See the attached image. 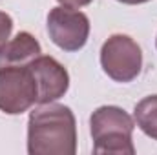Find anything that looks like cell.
Wrapping results in <instances>:
<instances>
[{
	"label": "cell",
	"mask_w": 157,
	"mask_h": 155,
	"mask_svg": "<svg viewBox=\"0 0 157 155\" xmlns=\"http://www.w3.org/2000/svg\"><path fill=\"white\" fill-rule=\"evenodd\" d=\"M77 122L73 112L64 104H40L28 120L29 155H75Z\"/></svg>",
	"instance_id": "6da1fadb"
},
{
	"label": "cell",
	"mask_w": 157,
	"mask_h": 155,
	"mask_svg": "<svg viewBox=\"0 0 157 155\" xmlns=\"http://www.w3.org/2000/svg\"><path fill=\"white\" fill-rule=\"evenodd\" d=\"M135 122L119 106H101L90 117V131L95 153L133 155L132 141Z\"/></svg>",
	"instance_id": "7a4b0ae2"
},
{
	"label": "cell",
	"mask_w": 157,
	"mask_h": 155,
	"mask_svg": "<svg viewBox=\"0 0 157 155\" xmlns=\"http://www.w3.org/2000/svg\"><path fill=\"white\" fill-rule=\"evenodd\" d=\"M37 99L39 88L29 64L0 68V112L20 115L28 112Z\"/></svg>",
	"instance_id": "3957f363"
},
{
	"label": "cell",
	"mask_w": 157,
	"mask_h": 155,
	"mask_svg": "<svg viewBox=\"0 0 157 155\" xmlns=\"http://www.w3.org/2000/svg\"><path fill=\"white\" fill-rule=\"evenodd\" d=\"M101 66L115 82H132L141 73L143 53L135 40L128 35H112L101 47Z\"/></svg>",
	"instance_id": "277c9868"
},
{
	"label": "cell",
	"mask_w": 157,
	"mask_h": 155,
	"mask_svg": "<svg viewBox=\"0 0 157 155\" xmlns=\"http://www.w3.org/2000/svg\"><path fill=\"white\" fill-rule=\"evenodd\" d=\"M48 33L55 46L62 51H78L90 37V18L71 7H53L48 15Z\"/></svg>",
	"instance_id": "5b68a950"
},
{
	"label": "cell",
	"mask_w": 157,
	"mask_h": 155,
	"mask_svg": "<svg viewBox=\"0 0 157 155\" xmlns=\"http://www.w3.org/2000/svg\"><path fill=\"white\" fill-rule=\"evenodd\" d=\"M29 68L37 80L39 104L55 102L66 95L70 88V73L57 59L49 55H39L29 62Z\"/></svg>",
	"instance_id": "8992f818"
},
{
	"label": "cell",
	"mask_w": 157,
	"mask_h": 155,
	"mask_svg": "<svg viewBox=\"0 0 157 155\" xmlns=\"http://www.w3.org/2000/svg\"><path fill=\"white\" fill-rule=\"evenodd\" d=\"M39 55H42L40 42L31 33L20 31V33H17L15 39L7 40L0 47V68L28 66Z\"/></svg>",
	"instance_id": "52a82bcc"
},
{
	"label": "cell",
	"mask_w": 157,
	"mask_h": 155,
	"mask_svg": "<svg viewBox=\"0 0 157 155\" xmlns=\"http://www.w3.org/2000/svg\"><path fill=\"white\" fill-rule=\"evenodd\" d=\"M133 117L144 135L157 141V95L144 97L135 104Z\"/></svg>",
	"instance_id": "ba28073f"
},
{
	"label": "cell",
	"mask_w": 157,
	"mask_h": 155,
	"mask_svg": "<svg viewBox=\"0 0 157 155\" xmlns=\"http://www.w3.org/2000/svg\"><path fill=\"white\" fill-rule=\"evenodd\" d=\"M11 31H13V18L7 13L0 11V47L9 40Z\"/></svg>",
	"instance_id": "9c48e42d"
},
{
	"label": "cell",
	"mask_w": 157,
	"mask_h": 155,
	"mask_svg": "<svg viewBox=\"0 0 157 155\" xmlns=\"http://www.w3.org/2000/svg\"><path fill=\"white\" fill-rule=\"evenodd\" d=\"M60 6H64V7H71V9H80V7H84V6H88V4H91L93 0H57Z\"/></svg>",
	"instance_id": "30bf717a"
},
{
	"label": "cell",
	"mask_w": 157,
	"mask_h": 155,
	"mask_svg": "<svg viewBox=\"0 0 157 155\" xmlns=\"http://www.w3.org/2000/svg\"><path fill=\"white\" fill-rule=\"evenodd\" d=\"M121 4H128V6H135V4H144V2H150V0H117Z\"/></svg>",
	"instance_id": "8fae6325"
},
{
	"label": "cell",
	"mask_w": 157,
	"mask_h": 155,
	"mask_svg": "<svg viewBox=\"0 0 157 155\" xmlns=\"http://www.w3.org/2000/svg\"><path fill=\"white\" fill-rule=\"evenodd\" d=\"M155 44H157V40H155Z\"/></svg>",
	"instance_id": "7c38bea8"
}]
</instances>
